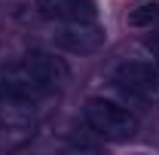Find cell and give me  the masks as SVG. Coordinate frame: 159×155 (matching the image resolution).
Segmentation results:
<instances>
[{
    "label": "cell",
    "mask_w": 159,
    "mask_h": 155,
    "mask_svg": "<svg viewBox=\"0 0 159 155\" xmlns=\"http://www.w3.org/2000/svg\"><path fill=\"white\" fill-rule=\"evenodd\" d=\"M83 119L89 131L104 140H129L138 131V116L110 97H89L83 107Z\"/></svg>",
    "instance_id": "2"
},
{
    "label": "cell",
    "mask_w": 159,
    "mask_h": 155,
    "mask_svg": "<svg viewBox=\"0 0 159 155\" xmlns=\"http://www.w3.org/2000/svg\"><path fill=\"white\" fill-rule=\"evenodd\" d=\"M147 52H150L153 61L159 64V34H150V37H147Z\"/></svg>",
    "instance_id": "7"
},
{
    "label": "cell",
    "mask_w": 159,
    "mask_h": 155,
    "mask_svg": "<svg viewBox=\"0 0 159 155\" xmlns=\"http://www.w3.org/2000/svg\"><path fill=\"white\" fill-rule=\"evenodd\" d=\"M34 15L52 21H95V0H34Z\"/></svg>",
    "instance_id": "5"
},
{
    "label": "cell",
    "mask_w": 159,
    "mask_h": 155,
    "mask_svg": "<svg viewBox=\"0 0 159 155\" xmlns=\"http://www.w3.org/2000/svg\"><path fill=\"white\" fill-rule=\"evenodd\" d=\"M113 85L132 100H159V64L156 61L129 58L113 70Z\"/></svg>",
    "instance_id": "3"
},
{
    "label": "cell",
    "mask_w": 159,
    "mask_h": 155,
    "mask_svg": "<svg viewBox=\"0 0 159 155\" xmlns=\"http://www.w3.org/2000/svg\"><path fill=\"white\" fill-rule=\"evenodd\" d=\"M159 19V3H144V6H138L132 15H129V21L132 24H150V21H156Z\"/></svg>",
    "instance_id": "6"
},
{
    "label": "cell",
    "mask_w": 159,
    "mask_h": 155,
    "mask_svg": "<svg viewBox=\"0 0 159 155\" xmlns=\"http://www.w3.org/2000/svg\"><path fill=\"white\" fill-rule=\"evenodd\" d=\"M67 79H70V70L64 58L46 49H31L21 58L0 67V94L19 107H31L64 88Z\"/></svg>",
    "instance_id": "1"
},
{
    "label": "cell",
    "mask_w": 159,
    "mask_h": 155,
    "mask_svg": "<svg viewBox=\"0 0 159 155\" xmlns=\"http://www.w3.org/2000/svg\"><path fill=\"white\" fill-rule=\"evenodd\" d=\"M104 40L107 34L98 21H58L52 34V43L70 55H92L104 46Z\"/></svg>",
    "instance_id": "4"
}]
</instances>
